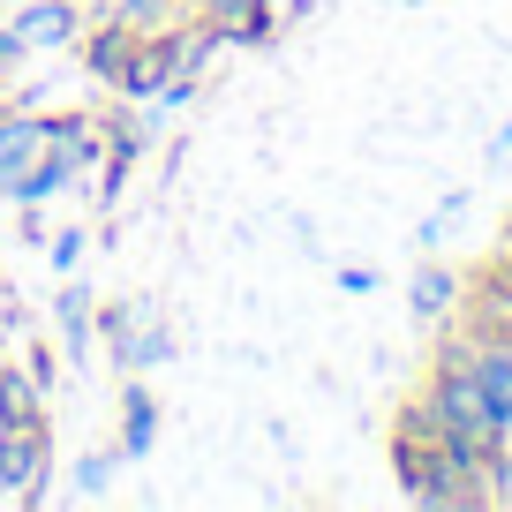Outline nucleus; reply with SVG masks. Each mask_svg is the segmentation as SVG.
I'll list each match as a JSON object with an SVG mask.
<instances>
[{
	"label": "nucleus",
	"mask_w": 512,
	"mask_h": 512,
	"mask_svg": "<svg viewBox=\"0 0 512 512\" xmlns=\"http://www.w3.org/2000/svg\"><path fill=\"white\" fill-rule=\"evenodd\" d=\"M98 332H106V354L121 369H159L166 354H174V332H166V317L151 302H113L98 309Z\"/></svg>",
	"instance_id": "1"
},
{
	"label": "nucleus",
	"mask_w": 512,
	"mask_h": 512,
	"mask_svg": "<svg viewBox=\"0 0 512 512\" xmlns=\"http://www.w3.org/2000/svg\"><path fill=\"white\" fill-rule=\"evenodd\" d=\"M128 46H136V31H128V23L91 16V23H83V38H76V53H83V76L113 83V76H121V61H128Z\"/></svg>",
	"instance_id": "7"
},
{
	"label": "nucleus",
	"mask_w": 512,
	"mask_h": 512,
	"mask_svg": "<svg viewBox=\"0 0 512 512\" xmlns=\"http://www.w3.org/2000/svg\"><path fill=\"white\" fill-rule=\"evenodd\" d=\"M38 151H53V113L0 106V196H8V181H16L23 166L38 159Z\"/></svg>",
	"instance_id": "5"
},
{
	"label": "nucleus",
	"mask_w": 512,
	"mask_h": 512,
	"mask_svg": "<svg viewBox=\"0 0 512 512\" xmlns=\"http://www.w3.org/2000/svg\"><path fill=\"white\" fill-rule=\"evenodd\" d=\"M61 332L76 339V347H83V332H91V294H83V287L61 294Z\"/></svg>",
	"instance_id": "15"
},
{
	"label": "nucleus",
	"mask_w": 512,
	"mask_h": 512,
	"mask_svg": "<svg viewBox=\"0 0 512 512\" xmlns=\"http://www.w3.org/2000/svg\"><path fill=\"white\" fill-rule=\"evenodd\" d=\"M68 174H76V159H68V151H38V159L23 166L16 181H8V204L38 211V204H46V196H61V189H68Z\"/></svg>",
	"instance_id": "9"
},
{
	"label": "nucleus",
	"mask_w": 512,
	"mask_h": 512,
	"mask_svg": "<svg viewBox=\"0 0 512 512\" xmlns=\"http://www.w3.org/2000/svg\"><path fill=\"white\" fill-rule=\"evenodd\" d=\"M46 256H53V272H76V264H83V234H61Z\"/></svg>",
	"instance_id": "17"
},
{
	"label": "nucleus",
	"mask_w": 512,
	"mask_h": 512,
	"mask_svg": "<svg viewBox=\"0 0 512 512\" xmlns=\"http://www.w3.org/2000/svg\"><path fill=\"white\" fill-rule=\"evenodd\" d=\"M475 377H482V392L497 400V415L512 422V332H490L475 347Z\"/></svg>",
	"instance_id": "11"
},
{
	"label": "nucleus",
	"mask_w": 512,
	"mask_h": 512,
	"mask_svg": "<svg viewBox=\"0 0 512 512\" xmlns=\"http://www.w3.org/2000/svg\"><path fill=\"white\" fill-rule=\"evenodd\" d=\"M46 482H53L46 422H31V430H0V490H8V505H46Z\"/></svg>",
	"instance_id": "2"
},
{
	"label": "nucleus",
	"mask_w": 512,
	"mask_h": 512,
	"mask_svg": "<svg viewBox=\"0 0 512 512\" xmlns=\"http://www.w3.org/2000/svg\"><path fill=\"white\" fill-rule=\"evenodd\" d=\"M106 16L128 23L136 38H159V31H174V23H189V0H113Z\"/></svg>",
	"instance_id": "12"
},
{
	"label": "nucleus",
	"mask_w": 512,
	"mask_h": 512,
	"mask_svg": "<svg viewBox=\"0 0 512 512\" xmlns=\"http://www.w3.org/2000/svg\"><path fill=\"white\" fill-rule=\"evenodd\" d=\"M83 23H91L83 0H31V8L16 16V38L31 53H61V46H76V38H83Z\"/></svg>",
	"instance_id": "4"
},
{
	"label": "nucleus",
	"mask_w": 512,
	"mask_h": 512,
	"mask_svg": "<svg viewBox=\"0 0 512 512\" xmlns=\"http://www.w3.org/2000/svg\"><path fill=\"white\" fill-rule=\"evenodd\" d=\"M151 445H159V400L144 384H128L121 392V460H144Z\"/></svg>",
	"instance_id": "10"
},
{
	"label": "nucleus",
	"mask_w": 512,
	"mask_h": 512,
	"mask_svg": "<svg viewBox=\"0 0 512 512\" xmlns=\"http://www.w3.org/2000/svg\"><path fill=\"white\" fill-rule=\"evenodd\" d=\"M392 8H415V0H392Z\"/></svg>",
	"instance_id": "19"
},
{
	"label": "nucleus",
	"mask_w": 512,
	"mask_h": 512,
	"mask_svg": "<svg viewBox=\"0 0 512 512\" xmlns=\"http://www.w3.org/2000/svg\"><path fill=\"white\" fill-rule=\"evenodd\" d=\"M0 505H8V490H0Z\"/></svg>",
	"instance_id": "20"
},
{
	"label": "nucleus",
	"mask_w": 512,
	"mask_h": 512,
	"mask_svg": "<svg viewBox=\"0 0 512 512\" xmlns=\"http://www.w3.org/2000/svg\"><path fill=\"white\" fill-rule=\"evenodd\" d=\"M452 294H460V279H452V272H415V317H445Z\"/></svg>",
	"instance_id": "13"
},
{
	"label": "nucleus",
	"mask_w": 512,
	"mask_h": 512,
	"mask_svg": "<svg viewBox=\"0 0 512 512\" xmlns=\"http://www.w3.org/2000/svg\"><path fill=\"white\" fill-rule=\"evenodd\" d=\"M23 61H31V46H23V38H16V23H0V83L16 76Z\"/></svg>",
	"instance_id": "16"
},
{
	"label": "nucleus",
	"mask_w": 512,
	"mask_h": 512,
	"mask_svg": "<svg viewBox=\"0 0 512 512\" xmlns=\"http://www.w3.org/2000/svg\"><path fill=\"white\" fill-rule=\"evenodd\" d=\"M339 287H347V294H369V287H377V272H369V264H347V272H339Z\"/></svg>",
	"instance_id": "18"
},
{
	"label": "nucleus",
	"mask_w": 512,
	"mask_h": 512,
	"mask_svg": "<svg viewBox=\"0 0 512 512\" xmlns=\"http://www.w3.org/2000/svg\"><path fill=\"white\" fill-rule=\"evenodd\" d=\"M113 467H121V452H83V460H76V497H106Z\"/></svg>",
	"instance_id": "14"
},
{
	"label": "nucleus",
	"mask_w": 512,
	"mask_h": 512,
	"mask_svg": "<svg viewBox=\"0 0 512 512\" xmlns=\"http://www.w3.org/2000/svg\"><path fill=\"white\" fill-rule=\"evenodd\" d=\"M174 76H181V46H174V31H159V38H136V46H128L113 91H121V98H159Z\"/></svg>",
	"instance_id": "3"
},
{
	"label": "nucleus",
	"mask_w": 512,
	"mask_h": 512,
	"mask_svg": "<svg viewBox=\"0 0 512 512\" xmlns=\"http://www.w3.org/2000/svg\"><path fill=\"white\" fill-rule=\"evenodd\" d=\"M189 16L219 23L226 46H264L272 38V0H189Z\"/></svg>",
	"instance_id": "6"
},
{
	"label": "nucleus",
	"mask_w": 512,
	"mask_h": 512,
	"mask_svg": "<svg viewBox=\"0 0 512 512\" xmlns=\"http://www.w3.org/2000/svg\"><path fill=\"white\" fill-rule=\"evenodd\" d=\"M31 422H46V377L0 362V430H31Z\"/></svg>",
	"instance_id": "8"
}]
</instances>
